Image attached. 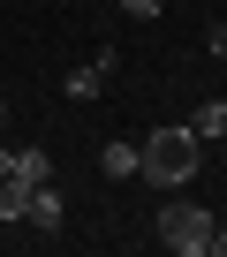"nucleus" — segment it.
Masks as SVG:
<instances>
[{"label":"nucleus","instance_id":"nucleus-5","mask_svg":"<svg viewBox=\"0 0 227 257\" xmlns=\"http://www.w3.org/2000/svg\"><path fill=\"white\" fill-rule=\"evenodd\" d=\"M98 167H106L113 182H137V144H129V137H106V144H98Z\"/></svg>","mask_w":227,"mask_h":257},{"label":"nucleus","instance_id":"nucleus-1","mask_svg":"<svg viewBox=\"0 0 227 257\" xmlns=\"http://www.w3.org/2000/svg\"><path fill=\"white\" fill-rule=\"evenodd\" d=\"M137 174H144V182H159V189H189V182L204 174V137H197L189 121L152 128V137L137 144Z\"/></svg>","mask_w":227,"mask_h":257},{"label":"nucleus","instance_id":"nucleus-4","mask_svg":"<svg viewBox=\"0 0 227 257\" xmlns=\"http://www.w3.org/2000/svg\"><path fill=\"white\" fill-rule=\"evenodd\" d=\"M23 227H38V234H61V227H68V204H61V189H53V182H38V189H31Z\"/></svg>","mask_w":227,"mask_h":257},{"label":"nucleus","instance_id":"nucleus-11","mask_svg":"<svg viewBox=\"0 0 227 257\" xmlns=\"http://www.w3.org/2000/svg\"><path fill=\"white\" fill-rule=\"evenodd\" d=\"M8 159H16V144H0V174H8Z\"/></svg>","mask_w":227,"mask_h":257},{"label":"nucleus","instance_id":"nucleus-3","mask_svg":"<svg viewBox=\"0 0 227 257\" xmlns=\"http://www.w3.org/2000/svg\"><path fill=\"white\" fill-rule=\"evenodd\" d=\"M122 76V53L113 46H98L91 61H76L68 76H61V91H68V106H91V98H106V83Z\"/></svg>","mask_w":227,"mask_h":257},{"label":"nucleus","instance_id":"nucleus-6","mask_svg":"<svg viewBox=\"0 0 227 257\" xmlns=\"http://www.w3.org/2000/svg\"><path fill=\"white\" fill-rule=\"evenodd\" d=\"M23 212H31V182H8V174H0V227H23Z\"/></svg>","mask_w":227,"mask_h":257},{"label":"nucleus","instance_id":"nucleus-2","mask_svg":"<svg viewBox=\"0 0 227 257\" xmlns=\"http://www.w3.org/2000/svg\"><path fill=\"white\" fill-rule=\"evenodd\" d=\"M212 212H204V197H167L159 204V219H152V234H159V249H174V257H212Z\"/></svg>","mask_w":227,"mask_h":257},{"label":"nucleus","instance_id":"nucleus-10","mask_svg":"<svg viewBox=\"0 0 227 257\" xmlns=\"http://www.w3.org/2000/svg\"><path fill=\"white\" fill-rule=\"evenodd\" d=\"M212 257H227V219H219V227H212Z\"/></svg>","mask_w":227,"mask_h":257},{"label":"nucleus","instance_id":"nucleus-9","mask_svg":"<svg viewBox=\"0 0 227 257\" xmlns=\"http://www.w3.org/2000/svg\"><path fill=\"white\" fill-rule=\"evenodd\" d=\"M204 53H212L219 68H227V23H212V31H204Z\"/></svg>","mask_w":227,"mask_h":257},{"label":"nucleus","instance_id":"nucleus-12","mask_svg":"<svg viewBox=\"0 0 227 257\" xmlns=\"http://www.w3.org/2000/svg\"><path fill=\"white\" fill-rule=\"evenodd\" d=\"M0 128H8V98H0Z\"/></svg>","mask_w":227,"mask_h":257},{"label":"nucleus","instance_id":"nucleus-8","mask_svg":"<svg viewBox=\"0 0 227 257\" xmlns=\"http://www.w3.org/2000/svg\"><path fill=\"white\" fill-rule=\"evenodd\" d=\"M113 8H129L137 23H159V16H167V0H113Z\"/></svg>","mask_w":227,"mask_h":257},{"label":"nucleus","instance_id":"nucleus-7","mask_svg":"<svg viewBox=\"0 0 227 257\" xmlns=\"http://www.w3.org/2000/svg\"><path fill=\"white\" fill-rule=\"evenodd\" d=\"M189 128H197V137H204V144H227V98H204Z\"/></svg>","mask_w":227,"mask_h":257}]
</instances>
